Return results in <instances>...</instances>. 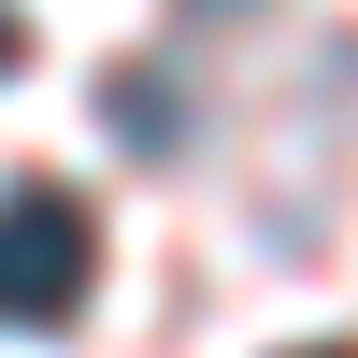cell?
Segmentation results:
<instances>
[{
    "label": "cell",
    "mask_w": 358,
    "mask_h": 358,
    "mask_svg": "<svg viewBox=\"0 0 358 358\" xmlns=\"http://www.w3.org/2000/svg\"><path fill=\"white\" fill-rule=\"evenodd\" d=\"M115 129H129V143H187V101H172V86H143V72H129V86H115Z\"/></svg>",
    "instance_id": "cell-2"
},
{
    "label": "cell",
    "mask_w": 358,
    "mask_h": 358,
    "mask_svg": "<svg viewBox=\"0 0 358 358\" xmlns=\"http://www.w3.org/2000/svg\"><path fill=\"white\" fill-rule=\"evenodd\" d=\"M15 57H29V15H15V0H0V86H15Z\"/></svg>",
    "instance_id": "cell-3"
},
{
    "label": "cell",
    "mask_w": 358,
    "mask_h": 358,
    "mask_svg": "<svg viewBox=\"0 0 358 358\" xmlns=\"http://www.w3.org/2000/svg\"><path fill=\"white\" fill-rule=\"evenodd\" d=\"M301 358H358V344H301Z\"/></svg>",
    "instance_id": "cell-4"
},
{
    "label": "cell",
    "mask_w": 358,
    "mask_h": 358,
    "mask_svg": "<svg viewBox=\"0 0 358 358\" xmlns=\"http://www.w3.org/2000/svg\"><path fill=\"white\" fill-rule=\"evenodd\" d=\"M101 273V215L72 187H0V330H72Z\"/></svg>",
    "instance_id": "cell-1"
}]
</instances>
